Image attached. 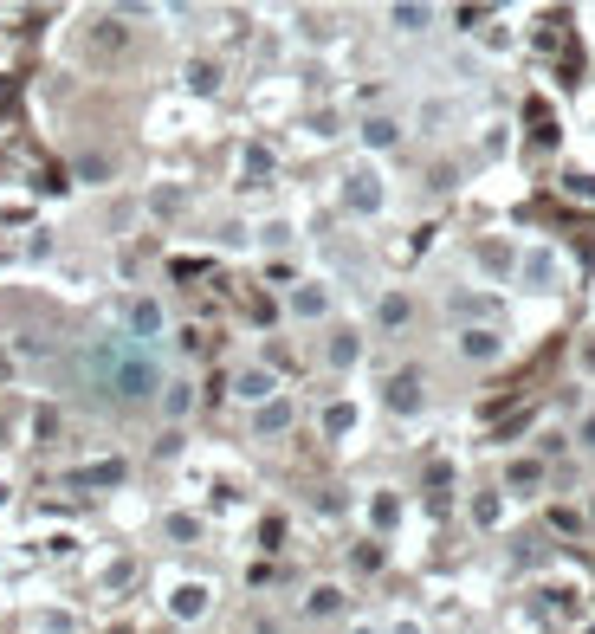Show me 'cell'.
I'll list each match as a JSON object with an SVG mask.
<instances>
[{
	"instance_id": "obj_23",
	"label": "cell",
	"mask_w": 595,
	"mask_h": 634,
	"mask_svg": "<svg viewBox=\"0 0 595 634\" xmlns=\"http://www.w3.org/2000/svg\"><path fill=\"white\" fill-rule=\"evenodd\" d=\"M292 240V220H266V227H259V246H285Z\"/></svg>"
},
{
	"instance_id": "obj_4",
	"label": "cell",
	"mask_w": 595,
	"mask_h": 634,
	"mask_svg": "<svg viewBox=\"0 0 595 634\" xmlns=\"http://www.w3.org/2000/svg\"><path fill=\"white\" fill-rule=\"evenodd\" d=\"M343 208L350 214H382L389 208V182H382L376 162H356V169L343 175Z\"/></svg>"
},
{
	"instance_id": "obj_9",
	"label": "cell",
	"mask_w": 595,
	"mask_h": 634,
	"mask_svg": "<svg viewBox=\"0 0 595 634\" xmlns=\"http://www.w3.org/2000/svg\"><path fill=\"white\" fill-rule=\"evenodd\" d=\"M207 609H214V583H175L169 589V615L175 622H201Z\"/></svg>"
},
{
	"instance_id": "obj_6",
	"label": "cell",
	"mask_w": 595,
	"mask_h": 634,
	"mask_svg": "<svg viewBox=\"0 0 595 634\" xmlns=\"http://www.w3.org/2000/svg\"><path fill=\"white\" fill-rule=\"evenodd\" d=\"M453 350H460L466 363H498V356H505V337H498V324H460L453 330Z\"/></svg>"
},
{
	"instance_id": "obj_20",
	"label": "cell",
	"mask_w": 595,
	"mask_h": 634,
	"mask_svg": "<svg viewBox=\"0 0 595 634\" xmlns=\"http://www.w3.org/2000/svg\"><path fill=\"white\" fill-rule=\"evenodd\" d=\"M408 292H389V298H382V305H376V317H382V324H389V330H401V324H408Z\"/></svg>"
},
{
	"instance_id": "obj_21",
	"label": "cell",
	"mask_w": 595,
	"mask_h": 634,
	"mask_svg": "<svg viewBox=\"0 0 595 634\" xmlns=\"http://www.w3.org/2000/svg\"><path fill=\"white\" fill-rule=\"evenodd\" d=\"M498 518H505V499H498V492H479V499H473V525H498Z\"/></svg>"
},
{
	"instance_id": "obj_13",
	"label": "cell",
	"mask_w": 595,
	"mask_h": 634,
	"mask_svg": "<svg viewBox=\"0 0 595 634\" xmlns=\"http://www.w3.org/2000/svg\"><path fill=\"white\" fill-rule=\"evenodd\" d=\"M356 136H363V149H376V156H382V149H395V143H401V117L376 110V117H363V130H356Z\"/></svg>"
},
{
	"instance_id": "obj_22",
	"label": "cell",
	"mask_w": 595,
	"mask_h": 634,
	"mask_svg": "<svg viewBox=\"0 0 595 634\" xmlns=\"http://www.w3.org/2000/svg\"><path fill=\"white\" fill-rule=\"evenodd\" d=\"M33 634H78L72 615H33Z\"/></svg>"
},
{
	"instance_id": "obj_28",
	"label": "cell",
	"mask_w": 595,
	"mask_h": 634,
	"mask_svg": "<svg viewBox=\"0 0 595 634\" xmlns=\"http://www.w3.org/2000/svg\"><path fill=\"white\" fill-rule=\"evenodd\" d=\"M583 634H595V622H583Z\"/></svg>"
},
{
	"instance_id": "obj_14",
	"label": "cell",
	"mask_w": 595,
	"mask_h": 634,
	"mask_svg": "<svg viewBox=\"0 0 595 634\" xmlns=\"http://www.w3.org/2000/svg\"><path fill=\"white\" fill-rule=\"evenodd\" d=\"M356 427H363V408H356L350 395H343V402H330V408H324V440H350Z\"/></svg>"
},
{
	"instance_id": "obj_5",
	"label": "cell",
	"mask_w": 595,
	"mask_h": 634,
	"mask_svg": "<svg viewBox=\"0 0 595 634\" xmlns=\"http://www.w3.org/2000/svg\"><path fill=\"white\" fill-rule=\"evenodd\" d=\"M382 402H389V415H421L427 408V382H421V369H395L389 376V389H382Z\"/></svg>"
},
{
	"instance_id": "obj_11",
	"label": "cell",
	"mask_w": 595,
	"mask_h": 634,
	"mask_svg": "<svg viewBox=\"0 0 595 634\" xmlns=\"http://www.w3.org/2000/svg\"><path fill=\"white\" fill-rule=\"evenodd\" d=\"M505 492H511V499H531V492H544V460H537V453L511 460V466H505Z\"/></svg>"
},
{
	"instance_id": "obj_12",
	"label": "cell",
	"mask_w": 595,
	"mask_h": 634,
	"mask_svg": "<svg viewBox=\"0 0 595 634\" xmlns=\"http://www.w3.org/2000/svg\"><path fill=\"white\" fill-rule=\"evenodd\" d=\"M156 408H162V421H188V415H195V382L169 376V382H162V395H156Z\"/></svg>"
},
{
	"instance_id": "obj_17",
	"label": "cell",
	"mask_w": 595,
	"mask_h": 634,
	"mask_svg": "<svg viewBox=\"0 0 595 634\" xmlns=\"http://www.w3.org/2000/svg\"><path fill=\"white\" fill-rule=\"evenodd\" d=\"M188 91H195V98H214V91H220V65L195 59V65H188Z\"/></svg>"
},
{
	"instance_id": "obj_19",
	"label": "cell",
	"mask_w": 595,
	"mask_h": 634,
	"mask_svg": "<svg viewBox=\"0 0 595 634\" xmlns=\"http://www.w3.org/2000/svg\"><path fill=\"white\" fill-rule=\"evenodd\" d=\"M395 518H401V499H395V492H376V499H369V525H376V531H389Z\"/></svg>"
},
{
	"instance_id": "obj_25",
	"label": "cell",
	"mask_w": 595,
	"mask_h": 634,
	"mask_svg": "<svg viewBox=\"0 0 595 634\" xmlns=\"http://www.w3.org/2000/svg\"><path fill=\"white\" fill-rule=\"evenodd\" d=\"M382 634H427V622H421V615H395V622L382 628Z\"/></svg>"
},
{
	"instance_id": "obj_27",
	"label": "cell",
	"mask_w": 595,
	"mask_h": 634,
	"mask_svg": "<svg viewBox=\"0 0 595 634\" xmlns=\"http://www.w3.org/2000/svg\"><path fill=\"white\" fill-rule=\"evenodd\" d=\"M350 634H382V622H350Z\"/></svg>"
},
{
	"instance_id": "obj_24",
	"label": "cell",
	"mask_w": 595,
	"mask_h": 634,
	"mask_svg": "<svg viewBox=\"0 0 595 634\" xmlns=\"http://www.w3.org/2000/svg\"><path fill=\"white\" fill-rule=\"evenodd\" d=\"M576 447L595 453V408H583V421H576Z\"/></svg>"
},
{
	"instance_id": "obj_15",
	"label": "cell",
	"mask_w": 595,
	"mask_h": 634,
	"mask_svg": "<svg viewBox=\"0 0 595 634\" xmlns=\"http://www.w3.org/2000/svg\"><path fill=\"white\" fill-rule=\"evenodd\" d=\"M343 609V589L337 583H311L304 589V615H311V622H324V615H337Z\"/></svg>"
},
{
	"instance_id": "obj_8",
	"label": "cell",
	"mask_w": 595,
	"mask_h": 634,
	"mask_svg": "<svg viewBox=\"0 0 595 634\" xmlns=\"http://www.w3.org/2000/svg\"><path fill=\"white\" fill-rule=\"evenodd\" d=\"M292 421H298L292 395H272L266 408H253V440H285V434H292Z\"/></svg>"
},
{
	"instance_id": "obj_2",
	"label": "cell",
	"mask_w": 595,
	"mask_h": 634,
	"mask_svg": "<svg viewBox=\"0 0 595 634\" xmlns=\"http://www.w3.org/2000/svg\"><path fill=\"white\" fill-rule=\"evenodd\" d=\"M511 279H518L524 292H563V285H570V259H563V246H550V240H524Z\"/></svg>"
},
{
	"instance_id": "obj_16",
	"label": "cell",
	"mask_w": 595,
	"mask_h": 634,
	"mask_svg": "<svg viewBox=\"0 0 595 634\" xmlns=\"http://www.w3.org/2000/svg\"><path fill=\"white\" fill-rule=\"evenodd\" d=\"M356 356H363V337H356V330H337L330 350H324V363L330 369H356Z\"/></svg>"
},
{
	"instance_id": "obj_3",
	"label": "cell",
	"mask_w": 595,
	"mask_h": 634,
	"mask_svg": "<svg viewBox=\"0 0 595 634\" xmlns=\"http://www.w3.org/2000/svg\"><path fill=\"white\" fill-rule=\"evenodd\" d=\"M123 337H130L136 350H156V343L169 337V311H162V298H156V292L123 298Z\"/></svg>"
},
{
	"instance_id": "obj_26",
	"label": "cell",
	"mask_w": 595,
	"mask_h": 634,
	"mask_svg": "<svg viewBox=\"0 0 595 634\" xmlns=\"http://www.w3.org/2000/svg\"><path fill=\"white\" fill-rule=\"evenodd\" d=\"M130 576H136V563H110V570H104V583H110V589H123Z\"/></svg>"
},
{
	"instance_id": "obj_10",
	"label": "cell",
	"mask_w": 595,
	"mask_h": 634,
	"mask_svg": "<svg viewBox=\"0 0 595 634\" xmlns=\"http://www.w3.org/2000/svg\"><path fill=\"white\" fill-rule=\"evenodd\" d=\"M272 395H285L272 369H240V376H233V402H246V408H266Z\"/></svg>"
},
{
	"instance_id": "obj_1",
	"label": "cell",
	"mask_w": 595,
	"mask_h": 634,
	"mask_svg": "<svg viewBox=\"0 0 595 634\" xmlns=\"http://www.w3.org/2000/svg\"><path fill=\"white\" fill-rule=\"evenodd\" d=\"M85 369H91V382H98L104 395H117V402H156L162 382H169V376H162V363H156V350H136L130 337L91 343Z\"/></svg>"
},
{
	"instance_id": "obj_18",
	"label": "cell",
	"mask_w": 595,
	"mask_h": 634,
	"mask_svg": "<svg viewBox=\"0 0 595 634\" xmlns=\"http://www.w3.org/2000/svg\"><path fill=\"white\" fill-rule=\"evenodd\" d=\"M389 20H395V33H427V26H434V7H389Z\"/></svg>"
},
{
	"instance_id": "obj_7",
	"label": "cell",
	"mask_w": 595,
	"mask_h": 634,
	"mask_svg": "<svg viewBox=\"0 0 595 634\" xmlns=\"http://www.w3.org/2000/svg\"><path fill=\"white\" fill-rule=\"evenodd\" d=\"M330 305H337V298H330L324 279H298L292 292H285V311H292L298 324H317V317H330Z\"/></svg>"
}]
</instances>
